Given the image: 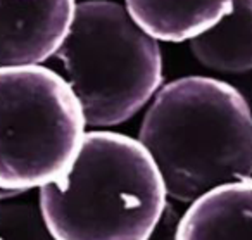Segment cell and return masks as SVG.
<instances>
[{
  "instance_id": "7a4b0ae2",
  "label": "cell",
  "mask_w": 252,
  "mask_h": 240,
  "mask_svg": "<svg viewBox=\"0 0 252 240\" xmlns=\"http://www.w3.org/2000/svg\"><path fill=\"white\" fill-rule=\"evenodd\" d=\"M164 181L138 140L95 130L71 170L40 188L56 240H151L166 212Z\"/></svg>"
},
{
  "instance_id": "5b68a950",
  "label": "cell",
  "mask_w": 252,
  "mask_h": 240,
  "mask_svg": "<svg viewBox=\"0 0 252 240\" xmlns=\"http://www.w3.org/2000/svg\"><path fill=\"white\" fill-rule=\"evenodd\" d=\"M78 0H0V68L40 66L66 40Z\"/></svg>"
},
{
  "instance_id": "9c48e42d",
  "label": "cell",
  "mask_w": 252,
  "mask_h": 240,
  "mask_svg": "<svg viewBox=\"0 0 252 240\" xmlns=\"http://www.w3.org/2000/svg\"><path fill=\"white\" fill-rule=\"evenodd\" d=\"M0 237L4 240H56L40 206L14 199L0 201Z\"/></svg>"
},
{
  "instance_id": "277c9868",
  "label": "cell",
  "mask_w": 252,
  "mask_h": 240,
  "mask_svg": "<svg viewBox=\"0 0 252 240\" xmlns=\"http://www.w3.org/2000/svg\"><path fill=\"white\" fill-rule=\"evenodd\" d=\"M87 119L63 74L0 68V188L25 194L63 178L83 147Z\"/></svg>"
},
{
  "instance_id": "7c38bea8",
  "label": "cell",
  "mask_w": 252,
  "mask_h": 240,
  "mask_svg": "<svg viewBox=\"0 0 252 240\" xmlns=\"http://www.w3.org/2000/svg\"><path fill=\"white\" fill-rule=\"evenodd\" d=\"M0 240H4V239H2V237H0Z\"/></svg>"
},
{
  "instance_id": "8fae6325",
  "label": "cell",
  "mask_w": 252,
  "mask_h": 240,
  "mask_svg": "<svg viewBox=\"0 0 252 240\" xmlns=\"http://www.w3.org/2000/svg\"><path fill=\"white\" fill-rule=\"evenodd\" d=\"M78 2H85V0H78Z\"/></svg>"
},
{
  "instance_id": "ba28073f",
  "label": "cell",
  "mask_w": 252,
  "mask_h": 240,
  "mask_svg": "<svg viewBox=\"0 0 252 240\" xmlns=\"http://www.w3.org/2000/svg\"><path fill=\"white\" fill-rule=\"evenodd\" d=\"M190 50L207 69L228 74L252 71V0H233L230 14L190 40Z\"/></svg>"
},
{
  "instance_id": "3957f363",
  "label": "cell",
  "mask_w": 252,
  "mask_h": 240,
  "mask_svg": "<svg viewBox=\"0 0 252 240\" xmlns=\"http://www.w3.org/2000/svg\"><path fill=\"white\" fill-rule=\"evenodd\" d=\"M56 57L83 109L87 126L109 128L131 119L162 83V56L121 4L78 2Z\"/></svg>"
},
{
  "instance_id": "52a82bcc",
  "label": "cell",
  "mask_w": 252,
  "mask_h": 240,
  "mask_svg": "<svg viewBox=\"0 0 252 240\" xmlns=\"http://www.w3.org/2000/svg\"><path fill=\"white\" fill-rule=\"evenodd\" d=\"M233 0H125L130 18L158 42H190L218 25Z\"/></svg>"
},
{
  "instance_id": "30bf717a",
  "label": "cell",
  "mask_w": 252,
  "mask_h": 240,
  "mask_svg": "<svg viewBox=\"0 0 252 240\" xmlns=\"http://www.w3.org/2000/svg\"><path fill=\"white\" fill-rule=\"evenodd\" d=\"M21 194H14V192H9L4 190V188H0V201H5V199H12V197H18Z\"/></svg>"
},
{
  "instance_id": "6da1fadb",
  "label": "cell",
  "mask_w": 252,
  "mask_h": 240,
  "mask_svg": "<svg viewBox=\"0 0 252 240\" xmlns=\"http://www.w3.org/2000/svg\"><path fill=\"white\" fill-rule=\"evenodd\" d=\"M138 142L175 201L193 202L252 176V111L237 88L216 78L185 76L161 87Z\"/></svg>"
},
{
  "instance_id": "8992f818",
  "label": "cell",
  "mask_w": 252,
  "mask_h": 240,
  "mask_svg": "<svg viewBox=\"0 0 252 240\" xmlns=\"http://www.w3.org/2000/svg\"><path fill=\"white\" fill-rule=\"evenodd\" d=\"M175 240H252V178L221 185L190 202Z\"/></svg>"
}]
</instances>
